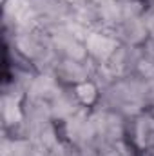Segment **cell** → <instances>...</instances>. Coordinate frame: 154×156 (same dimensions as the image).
Instances as JSON below:
<instances>
[{
    "mask_svg": "<svg viewBox=\"0 0 154 156\" xmlns=\"http://www.w3.org/2000/svg\"><path fill=\"white\" fill-rule=\"evenodd\" d=\"M89 44H91V49L96 51V53H109L114 47V42H111L107 38H102V37H93L89 40Z\"/></svg>",
    "mask_w": 154,
    "mask_h": 156,
    "instance_id": "1",
    "label": "cell"
},
{
    "mask_svg": "<svg viewBox=\"0 0 154 156\" xmlns=\"http://www.w3.org/2000/svg\"><path fill=\"white\" fill-rule=\"evenodd\" d=\"M78 94H80V98L83 102H93V98H94V87L91 83H83V85L78 87Z\"/></svg>",
    "mask_w": 154,
    "mask_h": 156,
    "instance_id": "2",
    "label": "cell"
}]
</instances>
